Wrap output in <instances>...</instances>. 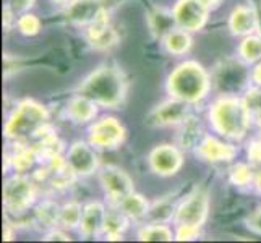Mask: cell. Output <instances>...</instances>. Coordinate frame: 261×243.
Masks as SVG:
<instances>
[{
	"instance_id": "1",
	"label": "cell",
	"mask_w": 261,
	"mask_h": 243,
	"mask_svg": "<svg viewBox=\"0 0 261 243\" xmlns=\"http://www.w3.org/2000/svg\"><path fill=\"white\" fill-rule=\"evenodd\" d=\"M128 93V81L120 67L106 64L89 73L78 86V94L89 97L104 109H119Z\"/></svg>"
},
{
	"instance_id": "2",
	"label": "cell",
	"mask_w": 261,
	"mask_h": 243,
	"mask_svg": "<svg viewBox=\"0 0 261 243\" xmlns=\"http://www.w3.org/2000/svg\"><path fill=\"white\" fill-rule=\"evenodd\" d=\"M208 115L214 133L230 141L244 140L253 122L245 97L240 96H219L211 104Z\"/></svg>"
},
{
	"instance_id": "3",
	"label": "cell",
	"mask_w": 261,
	"mask_h": 243,
	"mask_svg": "<svg viewBox=\"0 0 261 243\" xmlns=\"http://www.w3.org/2000/svg\"><path fill=\"white\" fill-rule=\"evenodd\" d=\"M167 93L170 97L180 99L190 105L200 104L213 88L211 73L195 60L178 64L167 76Z\"/></svg>"
},
{
	"instance_id": "4",
	"label": "cell",
	"mask_w": 261,
	"mask_h": 243,
	"mask_svg": "<svg viewBox=\"0 0 261 243\" xmlns=\"http://www.w3.org/2000/svg\"><path fill=\"white\" fill-rule=\"evenodd\" d=\"M47 122V107L33 101V99H24L15 107L5 122L4 134L8 141H15L21 145V143H26L33 138H39L42 131H46Z\"/></svg>"
},
{
	"instance_id": "5",
	"label": "cell",
	"mask_w": 261,
	"mask_h": 243,
	"mask_svg": "<svg viewBox=\"0 0 261 243\" xmlns=\"http://www.w3.org/2000/svg\"><path fill=\"white\" fill-rule=\"evenodd\" d=\"M242 59H226L214 67L211 73L213 88L221 96H239L253 85L251 68Z\"/></svg>"
},
{
	"instance_id": "6",
	"label": "cell",
	"mask_w": 261,
	"mask_h": 243,
	"mask_svg": "<svg viewBox=\"0 0 261 243\" xmlns=\"http://www.w3.org/2000/svg\"><path fill=\"white\" fill-rule=\"evenodd\" d=\"M210 214V193L201 186H195L182 201L177 204L174 224L175 226H198L208 219Z\"/></svg>"
},
{
	"instance_id": "7",
	"label": "cell",
	"mask_w": 261,
	"mask_h": 243,
	"mask_svg": "<svg viewBox=\"0 0 261 243\" xmlns=\"http://www.w3.org/2000/svg\"><path fill=\"white\" fill-rule=\"evenodd\" d=\"M36 200V186L23 174L8 177L4 183V208L10 214H23Z\"/></svg>"
},
{
	"instance_id": "8",
	"label": "cell",
	"mask_w": 261,
	"mask_h": 243,
	"mask_svg": "<svg viewBox=\"0 0 261 243\" xmlns=\"http://www.w3.org/2000/svg\"><path fill=\"white\" fill-rule=\"evenodd\" d=\"M127 138V130L119 119L112 115L101 117L89 125L88 141L96 149H115Z\"/></svg>"
},
{
	"instance_id": "9",
	"label": "cell",
	"mask_w": 261,
	"mask_h": 243,
	"mask_svg": "<svg viewBox=\"0 0 261 243\" xmlns=\"http://www.w3.org/2000/svg\"><path fill=\"white\" fill-rule=\"evenodd\" d=\"M99 183H101L109 204H119L125 196L135 192L132 177L115 166H106L99 170Z\"/></svg>"
},
{
	"instance_id": "10",
	"label": "cell",
	"mask_w": 261,
	"mask_h": 243,
	"mask_svg": "<svg viewBox=\"0 0 261 243\" xmlns=\"http://www.w3.org/2000/svg\"><path fill=\"white\" fill-rule=\"evenodd\" d=\"M190 104L180 99L169 97L149 112L146 123L151 127H177L190 117Z\"/></svg>"
},
{
	"instance_id": "11",
	"label": "cell",
	"mask_w": 261,
	"mask_h": 243,
	"mask_svg": "<svg viewBox=\"0 0 261 243\" xmlns=\"http://www.w3.org/2000/svg\"><path fill=\"white\" fill-rule=\"evenodd\" d=\"M152 174L159 177H172L184 166V152L175 145H159L152 148L148 156Z\"/></svg>"
},
{
	"instance_id": "12",
	"label": "cell",
	"mask_w": 261,
	"mask_h": 243,
	"mask_svg": "<svg viewBox=\"0 0 261 243\" xmlns=\"http://www.w3.org/2000/svg\"><path fill=\"white\" fill-rule=\"evenodd\" d=\"M172 13L178 28L190 33L201 31L210 18V10L198 0H177Z\"/></svg>"
},
{
	"instance_id": "13",
	"label": "cell",
	"mask_w": 261,
	"mask_h": 243,
	"mask_svg": "<svg viewBox=\"0 0 261 243\" xmlns=\"http://www.w3.org/2000/svg\"><path fill=\"white\" fill-rule=\"evenodd\" d=\"M67 164L76 177H89L99 169L96 148L89 141H75L67 151Z\"/></svg>"
},
{
	"instance_id": "14",
	"label": "cell",
	"mask_w": 261,
	"mask_h": 243,
	"mask_svg": "<svg viewBox=\"0 0 261 243\" xmlns=\"http://www.w3.org/2000/svg\"><path fill=\"white\" fill-rule=\"evenodd\" d=\"M109 0H71L65 5L64 20L73 26L88 28L94 23L104 12H107Z\"/></svg>"
},
{
	"instance_id": "15",
	"label": "cell",
	"mask_w": 261,
	"mask_h": 243,
	"mask_svg": "<svg viewBox=\"0 0 261 243\" xmlns=\"http://www.w3.org/2000/svg\"><path fill=\"white\" fill-rule=\"evenodd\" d=\"M86 41L96 50H109L119 44V34L111 26L109 12H104L94 23L85 28Z\"/></svg>"
},
{
	"instance_id": "16",
	"label": "cell",
	"mask_w": 261,
	"mask_h": 243,
	"mask_svg": "<svg viewBox=\"0 0 261 243\" xmlns=\"http://www.w3.org/2000/svg\"><path fill=\"white\" fill-rule=\"evenodd\" d=\"M195 154L201 160L211 162V164H216V162H230L237 156V148L227 141L213 137V134H204L200 145L195 148Z\"/></svg>"
},
{
	"instance_id": "17",
	"label": "cell",
	"mask_w": 261,
	"mask_h": 243,
	"mask_svg": "<svg viewBox=\"0 0 261 243\" xmlns=\"http://www.w3.org/2000/svg\"><path fill=\"white\" fill-rule=\"evenodd\" d=\"M229 31L232 36L245 38L258 30V13L255 5H237L229 15Z\"/></svg>"
},
{
	"instance_id": "18",
	"label": "cell",
	"mask_w": 261,
	"mask_h": 243,
	"mask_svg": "<svg viewBox=\"0 0 261 243\" xmlns=\"http://www.w3.org/2000/svg\"><path fill=\"white\" fill-rule=\"evenodd\" d=\"M106 211L107 208L101 201H91L83 206V218L78 230L85 238H94L104 233Z\"/></svg>"
},
{
	"instance_id": "19",
	"label": "cell",
	"mask_w": 261,
	"mask_h": 243,
	"mask_svg": "<svg viewBox=\"0 0 261 243\" xmlns=\"http://www.w3.org/2000/svg\"><path fill=\"white\" fill-rule=\"evenodd\" d=\"M146 21L152 38L161 42L170 31L177 28L172 10H167L164 7H152L146 15Z\"/></svg>"
},
{
	"instance_id": "20",
	"label": "cell",
	"mask_w": 261,
	"mask_h": 243,
	"mask_svg": "<svg viewBox=\"0 0 261 243\" xmlns=\"http://www.w3.org/2000/svg\"><path fill=\"white\" fill-rule=\"evenodd\" d=\"M97 109L99 105L94 101H91L86 96L76 94L75 97L70 99V102L67 105V117L75 123L86 125L96 120Z\"/></svg>"
},
{
	"instance_id": "21",
	"label": "cell",
	"mask_w": 261,
	"mask_h": 243,
	"mask_svg": "<svg viewBox=\"0 0 261 243\" xmlns=\"http://www.w3.org/2000/svg\"><path fill=\"white\" fill-rule=\"evenodd\" d=\"M130 226V218L117 204H109L106 211L104 235L107 240H122L125 230Z\"/></svg>"
},
{
	"instance_id": "22",
	"label": "cell",
	"mask_w": 261,
	"mask_h": 243,
	"mask_svg": "<svg viewBox=\"0 0 261 243\" xmlns=\"http://www.w3.org/2000/svg\"><path fill=\"white\" fill-rule=\"evenodd\" d=\"M163 46H164L166 52L170 53V56H185V53L190 52V49L193 46L192 33L177 26L175 30L170 31L163 39Z\"/></svg>"
},
{
	"instance_id": "23",
	"label": "cell",
	"mask_w": 261,
	"mask_h": 243,
	"mask_svg": "<svg viewBox=\"0 0 261 243\" xmlns=\"http://www.w3.org/2000/svg\"><path fill=\"white\" fill-rule=\"evenodd\" d=\"M119 208L128 215L130 221H143L148 218V212L151 204L145 196L140 193H130L128 196H125L123 200L117 204Z\"/></svg>"
},
{
	"instance_id": "24",
	"label": "cell",
	"mask_w": 261,
	"mask_h": 243,
	"mask_svg": "<svg viewBox=\"0 0 261 243\" xmlns=\"http://www.w3.org/2000/svg\"><path fill=\"white\" fill-rule=\"evenodd\" d=\"M137 237L140 241H172L175 240V232L164 222H151L138 230Z\"/></svg>"
},
{
	"instance_id": "25",
	"label": "cell",
	"mask_w": 261,
	"mask_h": 243,
	"mask_svg": "<svg viewBox=\"0 0 261 243\" xmlns=\"http://www.w3.org/2000/svg\"><path fill=\"white\" fill-rule=\"evenodd\" d=\"M204 138L201 123L190 115L182 123V131H180V148L184 149H195L200 141Z\"/></svg>"
},
{
	"instance_id": "26",
	"label": "cell",
	"mask_w": 261,
	"mask_h": 243,
	"mask_svg": "<svg viewBox=\"0 0 261 243\" xmlns=\"http://www.w3.org/2000/svg\"><path fill=\"white\" fill-rule=\"evenodd\" d=\"M237 53L239 59H242L248 65L258 64V62H261V38L256 33L242 38Z\"/></svg>"
},
{
	"instance_id": "27",
	"label": "cell",
	"mask_w": 261,
	"mask_h": 243,
	"mask_svg": "<svg viewBox=\"0 0 261 243\" xmlns=\"http://www.w3.org/2000/svg\"><path fill=\"white\" fill-rule=\"evenodd\" d=\"M36 159H39L38 149L26 146L24 143H21V148H18L12 157H7V160L12 162L13 169L16 170L18 174H24L26 170L31 169L33 164L36 162Z\"/></svg>"
},
{
	"instance_id": "28",
	"label": "cell",
	"mask_w": 261,
	"mask_h": 243,
	"mask_svg": "<svg viewBox=\"0 0 261 243\" xmlns=\"http://www.w3.org/2000/svg\"><path fill=\"white\" fill-rule=\"evenodd\" d=\"M36 221L44 227L56 229L60 226V206L52 201L41 203L36 209Z\"/></svg>"
},
{
	"instance_id": "29",
	"label": "cell",
	"mask_w": 261,
	"mask_h": 243,
	"mask_svg": "<svg viewBox=\"0 0 261 243\" xmlns=\"http://www.w3.org/2000/svg\"><path fill=\"white\" fill-rule=\"evenodd\" d=\"M83 218V206L76 201H68L60 206V226L64 229H78Z\"/></svg>"
},
{
	"instance_id": "30",
	"label": "cell",
	"mask_w": 261,
	"mask_h": 243,
	"mask_svg": "<svg viewBox=\"0 0 261 243\" xmlns=\"http://www.w3.org/2000/svg\"><path fill=\"white\" fill-rule=\"evenodd\" d=\"M177 204L174 203H167V201H158L154 204H151L149 212H148V219L152 222H170L174 221Z\"/></svg>"
},
{
	"instance_id": "31",
	"label": "cell",
	"mask_w": 261,
	"mask_h": 243,
	"mask_svg": "<svg viewBox=\"0 0 261 243\" xmlns=\"http://www.w3.org/2000/svg\"><path fill=\"white\" fill-rule=\"evenodd\" d=\"M230 182L237 186H248L253 183L255 180V170L250 164H245V162H239V164L230 167Z\"/></svg>"
},
{
	"instance_id": "32",
	"label": "cell",
	"mask_w": 261,
	"mask_h": 243,
	"mask_svg": "<svg viewBox=\"0 0 261 243\" xmlns=\"http://www.w3.org/2000/svg\"><path fill=\"white\" fill-rule=\"evenodd\" d=\"M15 26L23 36H28V38H31V36L39 34L42 24H41V20L38 16L30 13V12H26V13H23L20 16H16Z\"/></svg>"
},
{
	"instance_id": "33",
	"label": "cell",
	"mask_w": 261,
	"mask_h": 243,
	"mask_svg": "<svg viewBox=\"0 0 261 243\" xmlns=\"http://www.w3.org/2000/svg\"><path fill=\"white\" fill-rule=\"evenodd\" d=\"M200 235H201V227H198V226H175V240L177 241L198 240Z\"/></svg>"
},
{
	"instance_id": "34",
	"label": "cell",
	"mask_w": 261,
	"mask_h": 243,
	"mask_svg": "<svg viewBox=\"0 0 261 243\" xmlns=\"http://www.w3.org/2000/svg\"><path fill=\"white\" fill-rule=\"evenodd\" d=\"M34 2L36 0H8V7H10V10L16 15L20 16L26 12H30L31 8L34 7Z\"/></svg>"
},
{
	"instance_id": "35",
	"label": "cell",
	"mask_w": 261,
	"mask_h": 243,
	"mask_svg": "<svg viewBox=\"0 0 261 243\" xmlns=\"http://www.w3.org/2000/svg\"><path fill=\"white\" fill-rule=\"evenodd\" d=\"M247 224H248V229L251 232H255V233H258V235H261V206H258V208L251 212Z\"/></svg>"
},
{
	"instance_id": "36",
	"label": "cell",
	"mask_w": 261,
	"mask_h": 243,
	"mask_svg": "<svg viewBox=\"0 0 261 243\" xmlns=\"http://www.w3.org/2000/svg\"><path fill=\"white\" fill-rule=\"evenodd\" d=\"M248 157L255 164H261V138L251 141V145L248 148Z\"/></svg>"
},
{
	"instance_id": "37",
	"label": "cell",
	"mask_w": 261,
	"mask_h": 243,
	"mask_svg": "<svg viewBox=\"0 0 261 243\" xmlns=\"http://www.w3.org/2000/svg\"><path fill=\"white\" fill-rule=\"evenodd\" d=\"M44 240L46 241H50V240H64V241H68L70 237L67 235L65 232H62L59 229H50L47 233H46V237H44Z\"/></svg>"
},
{
	"instance_id": "38",
	"label": "cell",
	"mask_w": 261,
	"mask_h": 243,
	"mask_svg": "<svg viewBox=\"0 0 261 243\" xmlns=\"http://www.w3.org/2000/svg\"><path fill=\"white\" fill-rule=\"evenodd\" d=\"M251 79H253L255 86L261 88V62L255 64L253 68H251Z\"/></svg>"
},
{
	"instance_id": "39",
	"label": "cell",
	"mask_w": 261,
	"mask_h": 243,
	"mask_svg": "<svg viewBox=\"0 0 261 243\" xmlns=\"http://www.w3.org/2000/svg\"><path fill=\"white\" fill-rule=\"evenodd\" d=\"M198 2H200L203 7H206L211 12V10H216V8L221 5L222 0H198Z\"/></svg>"
},
{
	"instance_id": "40",
	"label": "cell",
	"mask_w": 261,
	"mask_h": 243,
	"mask_svg": "<svg viewBox=\"0 0 261 243\" xmlns=\"http://www.w3.org/2000/svg\"><path fill=\"white\" fill-rule=\"evenodd\" d=\"M255 8H256V13H258V30H256V34L261 38V0H256Z\"/></svg>"
},
{
	"instance_id": "41",
	"label": "cell",
	"mask_w": 261,
	"mask_h": 243,
	"mask_svg": "<svg viewBox=\"0 0 261 243\" xmlns=\"http://www.w3.org/2000/svg\"><path fill=\"white\" fill-rule=\"evenodd\" d=\"M253 185L256 188V192L261 193V167L258 170H255V180H253Z\"/></svg>"
},
{
	"instance_id": "42",
	"label": "cell",
	"mask_w": 261,
	"mask_h": 243,
	"mask_svg": "<svg viewBox=\"0 0 261 243\" xmlns=\"http://www.w3.org/2000/svg\"><path fill=\"white\" fill-rule=\"evenodd\" d=\"M54 4H59V5H68L71 0H52Z\"/></svg>"
}]
</instances>
